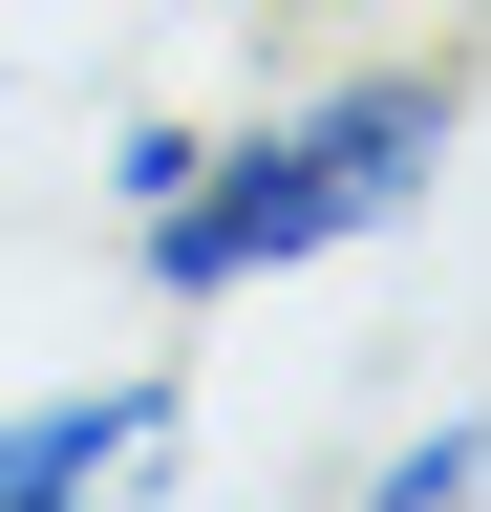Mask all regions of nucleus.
<instances>
[{"instance_id": "obj_1", "label": "nucleus", "mask_w": 491, "mask_h": 512, "mask_svg": "<svg viewBox=\"0 0 491 512\" xmlns=\"http://www.w3.org/2000/svg\"><path fill=\"white\" fill-rule=\"evenodd\" d=\"M449 150H470V64L449 43H342V64H299V86L214 107L193 192L129 214V278L171 320H235V299L321 278V256H363V235H406L427 192H449Z\"/></svg>"}, {"instance_id": "obj_2", "label": "nucleus", "mask_w": 491, "mask_h": 512, "mask_svg": "<svg viewBox=\"0 0 491 512\" xmlns=\"http://www.w3.org/2000/svg\"><path fill=\"white\" fill-rule=\"evenodd\" d=\"M193 491V363L0 384V512H171Z\"/></svg>"}, {"instance_id": "obj_3", "label": "nucleus", "mask_w": 491, "mask_h": 512, "mask_svg": "<svg viewBox=\"0 0 491 512\" xmlns=\"http://www.w3.org/2000/svg\"><path fill=\"white\" fill-rule=\"evenodd\" d=\"M321 512H491V406H406V427H363Z\"/></svg>"}, {"instance_id": "obj_4", "label": "nucleus", "mask_w": 491, "mask_h": 512, "mask_svg": "<svg viewBox=\"0 0 491 512\" xmlns=\"http://www.w3.org/2000/svg\"><path fill=\"white\" fill-rule=\"evenodd\" d=\"M193 150H214V107H107V235H129V214H171V192H193Z\"/></svg>"}]
</instances>
